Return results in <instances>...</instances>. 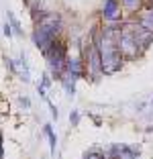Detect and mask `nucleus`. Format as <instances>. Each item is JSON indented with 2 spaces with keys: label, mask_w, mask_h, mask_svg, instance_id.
Returning a JSON list of instances; mask_svg holds the SVG:
<instances>
[{
  "label": "nucleus",
  "mask_w": 153,
  "mask_h": 159,
  "mask_svg": "<svg viewBox=\"0 0 153 159\" xmlns=\"http://www.w3.org/2000/svg\"><path fill=\"white\" fill-rule=\"evenodd\" d=\"M0 159H2V141H0Z\"/></svg>",
  "instance_id": "obj_12"
},
{
  "label": "nucleus",
  "mask_w": 153,
  "mask_h": 159,
  "mask_svg": "<svg viewBox=\"0 0 153 159\" xmlns=\"http://www.w3.org/2000/svg\"><path fill=\"white\" fill-rule=\"evenodd\" d=\"M123 8L131 10V12H137V10L141 8V0H121Z\"/></svg>",
  "instance_id": "obj_5"
},
{
  "label": "nucleus",
  "mask_w": 153,
  "mask_h": 159,
  "mask_svg": "<svg viewBox=\"0 0 153 159\" xmlns=\"http://www.w3.org/2000/svg\"><path fill=\"white\" fill-rule=\"evenodd\" d=\"M70 122H72V125H78V122H80V112H78V110H72V112H70Z\"/></svg>",
  "instance_id": "obj_8"
},
{
  "label": "nucleus",
  "mask_w": 153,
  "mask_h": 159,
  "mask_svg": "<svg viewBox=\"0 0 153 159\" xmlns=\"http://www.w3.org/2000/svg\"><path fill=\"white\" fill-rule=\"evenodd\" d=\"M19 67H21V78H23L25 82H29L31 75H29V63H27V57H25V55L19 57Z\"/></svg>",
  "instance_id": "obj_3"
},
{
  "label": "nucleus",
  "mask_w": 153,
  "mask_h": 159,
  "mask_svg": "<svg viewBox=\"0 0 153 159\" xmlns=\"http://www.w3.org/2000/svg\"><path fill=\"white\" fill-rule=\"evenodd\" d=\"M2 33H4L6 37L12 35V25H10V20H4V23H2Z\"/></svg>",
  "instance_id": "obj_7"
},
{
  "label": "nucleus",
  "mask_w": 153,
  "mask_h": 159,
  "mask_svg": "<svg viewBox=\"0 0 153 159\" xmlns=\"http://www.w3.org/2000/svg\"><path fill=\"white\" fill-rule=\"evenodd\" d=\"M45 135L49 137V147H51V151H55V145H57V137H55V133H53V129H51V125H45Z\"/></svg>",
  "instance_id": "obj_6"
},
{
  "label": "nucleus",
  "mask_w": 153,
  "mask_h": 159,
  "mask_svg": "<svg viewBox=\"0 0 153 159\" xmlns=\"http://www.w3.org/2000/svg\"><path fill=\"white\" fill-rule=\"evenodd\" d=\"M6 19L10 20V25H12V33H16V35H23V29H21V23H19V19L14 16L10 10H6Z\"/></svg>",
  "instance_id": "obj_4"
},
{
  "label": "nucleus",
  "mask_w": 153,
  "mask_h": 159,
  "mask_svg": "<svg viewBox=\"0 0 153 159\" xmlns=\"http://www.w3.org/2000/svg\"><path fill=\"white\" fill-rule=\"evenodd\" d=\"M121 16H123L121 0H104V4H102V19L106 23H118Z\"/></svg>",
  "instance_id": "obj_2"
},
{
  "label": "nucleus",
  "mask_w": 153,
  "mask_h": 159,
  "mask_svg": "<svg viewBox=\"0 0 153 159\" xmlns=\"http://www.w3.org/2000/svg\"><path fill=\"white\" fill-rule=\"evenodd\" d=\"M21 106L23 108H31V100H29L27 96H21Z\"/></svg>",
  "instance_id": "obj_10"
},
{
  "label": "nucleus",
  "mask_w": 153,
  "mask_h": 159,
  "mask_svg": "<svg viewBox=\"0 0 153 159\" xmlns=\"http://www.w3.org/2000/svg\"><path fill=\"white\" fill-rule=\"evenodd\" d=\"M118 49H121L125 59H137L141 55V49L135 39V20L125 23L121 27V35H118Z\"/></svg>",
  "instance_id": "obj_1"
},
{
  "label": "nucleus",
  "mask_w": 153,
  "mask_h": 159,
  "mask_svg": "<svg viewBox=\"0 0 153 159\" xmlns=\"http://www.w3.org/2000/svg\"><path fill=\"white\" fill-rule=\"evenodd\" d=\"M84 159H102V155H100V153H94V151H92V153H86V155H84Z\"/></svg>",
  "instance_id": "obj_11"
},
{
  "label": "nucleus",
  "mask_w": 153,
  "mask_h": 159,
  "mask_svg": "<svg viewBox=\"0 0 153 159\" xmlns=\"http://www.w3.org/2000/svg\"><path fill=\"white\" fill-rule=\"evenodd\" d=\"M47 104H49L51 116H53V118H55V120H57V116H59V112H57V108H55V104H53V102H47Z\"/></svg>",
  "instance_id": "obj_9"
},
{
  "label": "nucleus",
  "mask_w": 153,
  "mask_h": 159,
  "mask_svg": "<svg viewBox=\"0 0 153 159\" xmlns=\"http://www.w3.org/2000/svg\"><path fill=\"white\" fill-rule=\"evenodd\" d=\"M151 104H153V100H151Z\"/></svg>",
  "instance_id": "obj_13"
}]
</instances>
